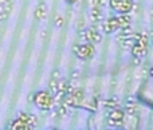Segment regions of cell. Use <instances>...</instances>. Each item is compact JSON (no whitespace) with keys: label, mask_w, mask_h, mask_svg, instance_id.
I'll list each match as a JSON object with an SVG mask.
<instances>
[{"label":"cell","mask_w":153,"mask_h":130,"mask_svg":"<svg viewBox=\"0 0 153 130\" xmlns=\"http://www.w3.org/2000/svg\"><path fill=\"white\" fill-rule=\"evenodd\" d=\"M124 126L136 129L138 126V117L136 114H126L124 118Z\"/></svg>","instance_id":"7"},{"label":"cell","mask_w":153,"mask_h":130,"mask_svg":"<svg viewBox=\"0 0 153 130\" xmlns=\"http://www.w3.org/2000/svg\"><path fill=\"white\" fill-rule=\"evenodd\" d=\"M48 89H50V93L53 94V95H55V94L59 91V81L51 78L50 83H48Z\"/></svg>","instance_id":"16"},{"label":"cell","mask_w":153,"mask_h":130,"mask_svg":"<svg viewBox=\"0 0 153 130\" xmlns=\"http://www.w3.org/2000/svg\"><path fill=\"white\" fill-rule=\"evenodd\" d=\"M69 86H70V83L66 79H59V91L67 93L69 91Z\"/></svg>","instance_id":"19"},{"label":"cell","mask_w":153,"mask_h":130,"mask_svg":"<svg viewBox=\"0 0 153 130\" xmlns=\"http://www.w3.org/2000/svg\"><path fill=\"white\" fill-rule=\"evenodd\" d=\"M138 112V107H137V103L134 102H128L125 105V113L126 114H137Z\"/></svg>","instance_id":"17"},{"label":"cell","mask_w":153,"mask_h":130,"mask_svg":"<svg viewBox=\"0 0 153 130\" xmlns=\"http://www.w3.org/2000/svg\"><path fill=\"white\" fill-rule=\"evenodd\" d=\"M120 30V24H118V18L117 16H111L108 18L102 21V32L106 35L113 34V32L118 31Z\"/></svg>","instance_id":"4"},{"label":"cell","mask_w":153,"mask_h":130,"mask_svg":"<svg viewBox=\"0 0 153 130\" xmlns=\"http://www.w3.org/2000/svg\"><path fill=\"white\" fill-rule=\"evenodd\" d=\"M27 123H28V125L31 126L32 129H34L35 126H36V118H35L34 115H31V114H30V117H28V122H27Z\"/></svg>","instance_id":"21"},{"label":"cell","mask_w":153,"mask_h":130,"mask_svg":"<svg viewBox=\"0 0 153 130\" xmlns=\"http://www.w3.org/2000/svg\"><path fill=\"white\" fill-rule=\"evenodd\" d=\"M95 54V48L93 47V44H90L89 42L85 43V44H79L78 51L75 52V55L78 56L79 59H83V61H87V59H91Z\"/></svg>","instance_id":"3"},{"label":"cell","mask_w":153,"mask_h":130,"mask_svg":"<svg viewBox=\"0 0 153 130\" xmlns=\"http://www.w3.org/2000/svg\"><path fill=\"white\" fill-rule=\"evenodd\" d=\"M61 77H62V74H61V71L59 70H55V71H53V74H51V78H54V79H61Z\"/></svg>","instance_id":"24"},{"label":"cell","mask_w":153,"mask_h":130,"mask_svg":"<svg viewBox=\"0 0 153 130\" xmlns=\"http://www.w3.org/2000/svg\"><path fill=\"white\" fill-rule=\"evenodd\" d=\"M28 117H30V114H27V113H19L18 114V118L22 120L23 122H28Z\"/></svg>","instance_id":"22"},{"label":"cell","mask_w":153,"mask_h":130,"mask_svg":"<svg viewBox=\"0 0 153 130\" xmlns=\"http://www.w3.org/2000/svg\"><path fill=\"white\" fill-rule=\"evenodd\" d=\"M152 21H153V12H152Z\"/></svg>","instance_id":"34"},{"label":"cell","mask_w":153,"mask_h":130,"mask_svg":"<svg viewBox=\"0 0 153 130\" xmlns=\"http://www.w3.org/2000/svg\"><path fill=\"white\" fill-rule=\"evenodd\" d=\"M40 36H42V38H46V36H47V31H42V34H40Z\"/></svg>","instance_id":"30"},{"label":"cell","mask_w":153,"mask_h":130,"mask_svg":"<svg viewBox=\"0 0 153 130\" xmlns=\"http://www.w3.org/2000/svg\"><path fill=\"white\" fill-rule=\"evenodd\" d=\"M46 16H47V5H46L45 3H42V4H39L36 7V10H35V18H36L38 20H43V19H46Z\"/></svg>","instance_id":"10"},{"label":"cell","mask_w":153,"mask_h":130,"mask_svg":"<svg viewBox=\"0 0 153 130\" xmlns=\"http://www.w3.org/2000/svg\"><path fill=\"white\" fill-rule=\"evenodd\" d=\"M65 1H66L69 5H73V4H75V3L78 1V0H65Z\"/></svg>","instance_id":"29"},{"label":"cell","mask_w":153,"mask_h":130,"mask_svg":"<svg viewBox=\"0 0 153 130\" xmlns=\"http://www.w3.org/2000/svg\"><path fill=\"white\" fill-rule=\"evenodd\" d=\"M152 47H153V38H152Z\"/></svg>","instance_id":"33"},{"label":"cell","mask_w":153,"mask_h":130,"mask_svg":"<svg viewBox=\"0 0 153 130\" xmlns=\"http://www.w3.org/2000/svg\"><path fill=\"white\" fill-rule=\"evenodd\" d=\"M89 19L91 23H100L103 19L102 8L101 7H91L89 10Z\"/></svg>","instance_id":"6"},{"label":"cell","mask_w":153,"mask_h":130,"mask_svg":"<svg viewBox=\"0 0 153 130\" xmlns=\"http://www.w3.org/2000/svg\"><path fill=\"white\" fill-rule=\"evenodd\" d=\"M108 4H109V0H97V7L103 8V7H106Z\"/></svg>","instance_id":"23"},{"label":"cell","mask_w":153,"mask_h":130,"mask_svg":"<svg viewBox=\"0 0 153 130\" xmlns=\"http://www.w3.org/2000/svg\"><path fill=\"white\" fill-rule=\"evenodd\" d=\"M133 0H109V5L117 13H130L133 10Z\"/></svg>","instance_id":"2"},{"label":"cell","mask_w":153,"mask_h":130,"mask_svg":"<svg viewBox=\"0 0 153 130\" xmlns=\"http://www.w3.org/2000/svg\"><path fill=\"white\" fill-rule=\"evenodd\" d=\"M3 10H4V12L7 13V15H10V11H11V1L10 3H7V4L3 7Z\"/></svg>","instance_id":"27"},{"label":"cell","mask_w":153,"mask_h":130,"mask_svg":"<svg viewBox=\"0 0 153 130\" xmlns=\"http://www.w3.org/2000/svg\"><path fill=\"white\" fill-rule=\"evenodd\" d=\"M134 43H136V40L133 39L132 36H129V38H125V39L120 40V47H121L122 50H130Z\"/></svg>","instance_id":"15"},{"label":"cell","mask_w":153,"mask_h":130,"mask_svg":"<svg viewBox=\"0 0 153 130\" xmlns=\"http://www.w3.org/2000/svg\"><path fill=\"white\" fill-rule=\"evenodd\" d=\"M103 106L106 107V109H117V107L120 106V99L118 97H111V98L106 99L105 102H103Z\"/></svg>","instance_id":"14"},{"label":"cell","mask_w":153,"mask_h":130,"mask_svg":"<svg viewBox=\"0 0 153 130\" xmlns=\"http://www.w3.org/2000/svg\"><path fill=\"white\" fill-rule=\"evenodd\" d=\"M148 46H144L141 44V43L136 42L134 44H133V47L130 48V51H132V55L133 56H138V58H145L146 55H148Z\"/></svg>","instance_id":"5"},{"label":"cell","mask_w":153,"mask_h":130,"mask_svg":"<svg viewBox=\"0 0 153 130\" xmlns=\"http://www.w3.org/2000/svg\"><path fill=\"white\" fill-rule=\"evenodd\" d=\"M87 3V7L91 8V7H97V0H86Z\"/></svg>","instance_id":"26"},{"label":"cell","mask_w":153,"mask_h":130,"mask_svg":"<svg viewBox=\"0 0 153 130\" xmlns=\"http://www.w3.org/2000/svg\"><path fill=\"white\" fill-rule=\"evenodd\" d=\"M1 1H3V0H0V4H1Z\"/></svg>","instance_id":"35"},{"label":"cell","mask_w":153,"mask_h":130,"mask_svg":"<svg viewBox=\"0 0 153 130\" xmlns=\"http://www.w3.org/2000/svg\"><path fill=\"white\" fill-rule=\"evenodd\" d=\"M73 95V99H74V105L75 106H81L82 105V102H83V98H85V95H83V91L81 90V89H75L73 93H70Z\"/></svg>","instance_id":"11"},{"label":"cell","mask_w":153,"mask_h":130,"mask_svg":"<svg viewBox=\"0 0 153 130\" xmlns=\"http://www.w3.org/2000/svg\"><path fill=\"white\" fill-rule=\"evenodd\" d=\"M133 35V30L130 26L128 27H124V28H120L118 34H117V39L121 40V39H125V38H129Z\"/></svg>","instance_id":"13"},{"label":"cell","mask_w":153,"mask_h":130,"mask_svg":"<svg viewBox=\"0 0 153 130\" xmlns=\"http://www.w3.org/2000/svg\"><path fill=\"white\" fill-rule=\"evenodd\" d=\"M71 78H73V79H76V78H79V72L78 71H73Z\"/></svg>","instance_id":"28"},{"label":"cell","mask_w":153,"mask_h":130,"mask_svg":"<svg viewBox=\"0 0 153 130\" xmlns=\"http://www.w3.org/2000/svg\"><path fill=\"white\" fill-rule=\"evenodd\" d=\"M31 99L40 112H50L54 109V105H55L54 95L50 91H38L36 94H34V97H31Z\"/></svg>","instance_id":"1"},{"label":"cell","mask_w":153,"mask_h":130,"mask_svg":"<svg viewBox=\"0 0 153 130\" xmlns=\"http://www.w3.org/2000/svg\"><path fill=\"white\" fill-rule=\"evenodd\" d=\"M93 28V27H91ZM102 34L98 32V30H94L93 28V35H91V43H101L102 42Z\"/></svg>","instance_id":"18"},{"label":"cell","mask_w":153,"mask_h":130,"mask_svg":"<svg viewBox=\"0 0 153 130\" xmlns=\"http://www.w3.org/2000/svg\"><path fill=\"white\" fill-rule=\"evenodd\" d=\"M125 115H126L125 110H121L120 107H117V109H113L110 112L109 118H110V120H113V121H124Z\"/></svg>","instance_id":"9"},{"label":"cell","mask_w":153,"mask_h":130,"mask_svg":"<svg viewBox=\"0 0 153 130\" xmlns=\"http://www.w3.org/2000/svg\"><path fill=\"white\" fill-rule=\"evenodd\" d=\"M10 129H12V130H31L32 128L27 122H23L22 120L16 118V120L10 125Z\"/></svg>","instance_id":"8"},{"label":"cell","mask_w":153,"mask_h":130,"mask_svg":"<svg viewBox=\"0 0 153 130\" xmlns=\"http://www.w3.org/2000/svg\"><path fill=\"white\" fill-rule=\"evenodd\" d=\"M4 1H5V3H10V1H11V0H4Z\"/></svg>","instance_id":"32"},{"label":"cell","mask_w":153,"mask_h":130,"mask_svg":"<svg viewBox=\"0 0 153 130\" xmlns=\"http://www.w3.org/2000/svg\"><path fill=\"white\" fill-rule=\"evenodd\" d=\"M149 75H151V77L153 78V67H151V69H149Z\"/></svg>","instance_id":"31"},{"label":"cell","mask_w":153,"mask_h":130,"mask_svg":"<svg viewBox=\"0 0 153 130\" xmlns=\"http://www.w3.org/2000/svg\"><path fill=\"white\" fill-rule=\"evenodd\" d=\"M117 18H118L120 28H124V27L130 26V21H132V19H130L129 13H120V16H117Z\"/></svg>","instance_id":"12"},{"label":"cell","mask_w":153,"mask_h":130,"mask_svg":"<svg viewBox=\"0 0 153 130\" xmlns=\"http://www.w3.org/2000/svg\"><path fill=\"white\" fill-rule=\"evenodd\" d=\"M141 61H143V58H138V56H133V64H134V66H140V64H141Z\"/></svg>","instance_id":"25"},{"label":"cell","mask_w":153,"mask_h":130,"mask_svg":"<svg viewBox=\"0 0 153 130\" xmlns=\"http://www.w3.org/2000/svg\"><path fill=\"white\" fill-rule=\"evenodd\" d=\"M65 24V19L63 16H56L55 18V27H58V28H62Z\"/></svg>","instance_id":"20"}]
</instances>
